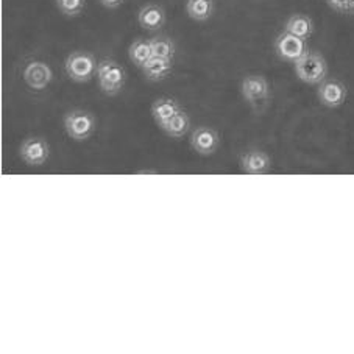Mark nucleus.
<instances>
[{
    "label": "nucleus",
    "instance_id": "nucleus-16",
    "mask_svg": "<svg viewBox=\"0 0 354 354\" xmlns=\"http://www.w3.org/2000/svg\"><path fill=\"white\" fill-rule=\"evenodd\" d=\"M284 30L298 36V38L308 41L314 35V21L306 15H294L286 21Z\"/></svg>",
    "mask_w": 354,
    "mask_h": 354
},
{
    "label": "nucleus",
    "instance_id": "nucleus-15",
    "mask_svg": "<svg viewBox=\"0 0 354 354\" xmlns=\"http://www.w3.org/2000/svg\"><path fill=\"white\" fill-rule=\"evenodd\" d=\"M161 130L164 131V134L172 139H181L185 138L186 134L191 130V118L186 111L176 113L172 119L167 120L166 124L161 127Z\"/></svg>",
    "mask_w": 354,
    "mask_h": 354
},
{
    "label": "nucleus",
    "instance_id": "nucleus-12",
    "mask_svg": "<svg viewBox=\"0 0 354 354\" xmlns=\"http://www.w3.org/2000/svg\"><path fill=\"white\" fill-rule=\"evenodd\" d=\"M270 166V156L262 150H248L241 156V169L248 175L267 174Z\"/></svg>",
    "mask_w": 354,
    "mask_h": 354
},
{
    "label": "nucleus",
    "instance_id": "nucleus-18",
    "mask_svg": "<svg viewBox=\"0 0 354 354\" xmlns=\"http://www.w3.org/2000/svg\"><path fill=\"white\" fill-rule=\"evenodd\" d=\"M128 57H130L131 63L138 67H142L147 61L153 57V52H151L150 39H142L139 38L131 42L130 48H128Z\"/></svg>",
    "mask_w": 354,
    "mask_h": 354
},
{
    "label": "nucleus",
    "instance_id": "nucleus-2",
    "mask_svg": "<svg viewBox=\"0 0 354 354\" xmlns=\"http://www.w3.org/2000/svg\"><path fill=\"white\" fill-rule=\"evenodd\" d=\"M95 77L100 91L108 97L119 95L127 83V72L124 66H120L118 61L111 58H103L99 61Z\"/></svg>",
    "mask_w": 354,
    "mask_h": 354
},
{
    "label": "nucleus",
    "instance_id": "nucleus-6",
    "mask_svg": "<svg viewBox=\"0 0 354 354\" xmlns=\"http://www.w3.org/2000/svg\"><path fill=\"white\" fill-rule=\"evenodd\" d=\"M308 50L309 48L306 41L286 32V30L283 33H279L277 39H274V52H277V57L281 61H286V63H297Z\"/></svg>",
    "mask_w": 354,
    "mask_h": 354
},
{
    "label": "nucleus",
    "instance_id": "nucleus-20",
    "mask_svg": "<svg viewBox=\"0 0 354 354\" xmlns=\"http://www.w3.org/2000/svg\"><path fill=\"white\" fill-rule=\"evenodd\" d=\"M55 3L59 13L66 17L80 16L86 7V0H55Z\"/></svg>",
    "mask_w": 354,
    "mask_h": 354
},
{
    "label": "nucleus",
    "instance_id": "nucleus-10",
    "mask_svg": "<svg viewBox=\"0 0 354 354\" xmlns=\"http://www.w3.org/2000/svg\"><path fill=\"white\" fill-rule=\"evenodd\" d=\"M192 150L200 156H211L214 155L221 145V136L211 127H197L189 139Z\"/></svg>",
    "mask_w": 354,
    "mask_h": 354
},
{
    "label": "nucleus",
    "instance_id": "nucleus-17",
    "mask_svg": "<svg viewBox=\"0 0 354 354\" xmlns=\"http://www.w3.org/2000/svg\"><path fill=\"white\" fill-rule=\"evenodd\" d=\"M214 0H187L186 13L195 22H206L214 15Z\"/></svg>",
    "mask_w": 354,
    "mask_h": 354
},
{
    "label": "nucleus",
    "instance_id": "nucleus-11",
    "mask_svg": "<svg viewBox=\"0 0 354 354\" xmlns=\"http://www.w3.org/2000/svg\"><path fill=\"white\" fill-rule=\"evenodd\" d=\"M167 16L166 11L158 3H147L139 10L138 13V22L147 32H158L164 26H166Z\"/></svg>",
    "mask_w": 354,
    "mask_h": 354
},
{
    "label": "nucleus",
    "instance_id": "nucleus-22",
    "mask_svg": "<svg viewBox=\"0 0 354 354\" xmlns=\"http://www.w3.org/2000/svg\"><path fill=\"white\" fill-rule=\"evenodd\" d=\"M125 0H100V3L103 5V7L108 8V10H115L119 8L122 3H124Z\"/></svg>",
    "mask_w": 354,
    "mask_h": 354
},
{
    "label": "nucleus",
    "instance_id": "nucleus-5",
    "mask_svg": "<svg viewBox=\"0 0 354 354\" xmlns=\"http://www.w3.org/2000/svg\"><path fill=\"white\" fill-rule=\"evenodd\" d=\"M99 63L93 53L77 50L72 52L64 61V71L67 77L75 83H88L97 75Z\"/></svg>",
    "mask_w": 354,
    "mask_h": 354
},
{
    "label": "nucleus",
    "instance_id": "nucleus-7",
    "mask_svg": "<svg viewBox=\"0 0 354 354\" xmlns=\"http://www.w3.org/2000/svg\"><path fill=\"white\" fill-rule=\"evenodd\" d=\"M22 78L26 82L27 86L41 93L48 88V84L53 80V72L52 67L48 66L46 61L42 59H30L22 71Z\"/></svg>",
    "mask_w": 354,
    "mask_h": 354
},
{
    "label": "nucleus",
    "instance_id": "nucleus-1",
    "mask_svg": "<svg viewBox=\"0 0 354 354\" xmlns=\"http://www.w3.org/2000/svg\"><path fill=\"white\" fill-rule=\"evenodd\" d=\"M294 69L298 80L310 84V86H319L323 80H326L329 71L325 57L313 50H308L297 63H294Z\"/></svg>",
    "mask_w": 354,
    "mask_h": 354
},
{
    "label": "nucleus",
    "instance_id": "nucleus-9",
    "mask_svg": "<svg viewBox=\"0 0 354 354\" xmlns=\"http://www.w3.org/2000/svg\"><path fill=\"white\" fill-rule=\"evenodd\" d=\"M348 95V89L344 82L337 80V78H326L319 84L317 89V97L323 106L329 109L340 108L344 105Z\"/></svg>",
    "mask_w": 354,
    "mask_h": 354
},
{
    "label": "nucleus",
    "instance_id": "nucleus-8",
    "mask_svg": "<svg viewBox=\"0 0 354 354\" xmlns=\"http://www.w3.org/2000/svg\"><path fill=\"white\" fill-rule=\"evenodd\" d=\"M50 155V145L41 136H28L22 140L19 156L21 160L32 167L44 166Z\"/></svg>",
    "mask_w": 354,
    "mask_h": 354
},
{
    "label": "nucleus",
    "instance_id": "nucleus-13",
    "mask_svg": "<svg viewBox=\"0 0 354 354\" xmlns=\"http://www.w3.org/2000/svg\"><path fill=\"white\" fill-rule=\"evenodd\" d=\"M174 69V59L161 58V57H151L147 63H145L140 71H142L144 77L151 83H160L172 74Z\"/></svg>",
    "mask_w": 354,
    "mask_h": 354
},
{
    "label": "nucleus",
    "instance_id": "nucleus-19",
    "mask_svg": "<svg viewBox=\"0 0 354 354\" xmlns=\"http://www.w3.org/2000/svg\"><path fill=\"white\" fill-rule=\"evenodd\" d=\"M150 46L151 52H153V57H161V58H169L174 59L176 53V46L172 38H169L166 35H158L150 38Z\"/></svg>",
    "mask_w": 354,
    "mask_h": 354
},
{
    "label": "nucleus",
    "instance_id": "nucleus-21",
    "mask_svg": "<svg viewBox=\"0 0 354 354\" xmlns=\"http://www.w3.org/2000/svg\"><path fill=\"white\" fill-rule=\"evenodd\" d=\"M329 8L344 16H354V0H326Z\"/></svg>",
    "mask_w": 354,
    "mask_h": 354
},
{
    "label": "nucleus",
    "instance_id": "nucleus-3",
    "mask_svg": "<svg viewBox=\"0 0 354 354\" xmlns=\"http://www.w3.org/2000/svg\"><path fill=\"white\" fill-rule=\"evenodd\" d=\"M95 118L93 113L82 108H74L64 114L63 127L67 136L77 142H84L95 131Z\"/></svg>",
    "mask_w": 354,
    "mask_h": 354
},
{
    "label": "nucleus",
    "instance_id": "nucleus-14",
    "mask_svg": "<svg viewBox=\"0 0 354 354\" xmlns=\"http://www.w3.org/2000/svg\"><path fill=\"white\" fill-rule=\"evenodd\" d=\"M181 105L172 97H158V99L151 103L150 114L153 118L155 124L158 127H162L167 120L174 118L176 113L181 111Z\"/></svg>",
    "mask_w": 354,
    "mask_h": 354
},
{
    "label": "nucleus",
    "instance_id": "nucleus-4",
    "mask_svg": "<svg viewBox=\"0 0 354 354\" xmlns=\"http://www.w3.org/2000/svg\"><path fill=\"white\" fill-rule=\"evenodd\" d=\"M241 94L253 111L262 113L270 100V84L264 75L252 74L241 82Z\"/></svg>",
    "mask_w": 354,
    "mask_h": 354
}]
</instances>
